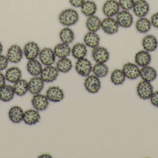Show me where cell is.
Instances as JSON below:
<instances>
[{"mask_svg":"<svg viewBox=\"0 0 158 158\" xmlns=\"http://www.w3.org/2000/svg\"><path fill=\"white\" fill-rule=\"evenodd\" d=\"M80 18L78 12L74 8H66L59 14L58 19L60 24L65 27H70L76 25Z\"/></svg>","mask_w":158,"mask_h":158,"instance_id":"6da1fadb","label":"cell"},{"mask_svg":"<svg viewBox=\"0 0 158 158\" xmlns=\"http://www.w3.org/2000/svg\"><path fill=\"white\" fill-rule=\"evenodd\" d=\"M24 56L23 49L17 44L12 45L8 48L6 52L9 62L13 64H18L22 60Z\"/></svg>","mask_w":158,"mask_h":158,"instance_id":"7a4b0ae2","label":"cell"},{"mask_svg":"<svg viewBox=\"0 0 158 158\" xmlns=\"http://www.w3.org/2000/svg\"><path fill=\"white\" fill-rule=\"evenodd\" d=\"M56 57L53 49L49 47L43 48L39 56V60L45 66H52L56 62Z\"/></svg>","mask_w":158,"mask_h":158,"instance_id":"3957f363","label":"cell"},{"mask_svg":"<svg viewBox=\"0 0 158 158\" xmlns=\"http://www.w3.org/2000/svg\"><path fill=\"white\" fill-rule=\"evenodd\" d=\"M136 92L141 99L148 100L150 99L154 92V87L151 83L143 80L137 85Z\"/></svg>","mask_w":158,"mask_h":158,"instance_id":"277c9868","label":"cell"},{"mask_svg":"<svg viewBox=\"0 0 158 158\" xmlns=\"http://www.w3.org/2000/svg\"><path fill=\"white\" fill-rule=\"evenodd\" d=\"M115 19L119 27L124 28H128L131 27L134 22L132 14L127 10L120 11L116 15Z\"/></svg>","mask_w":158,"mask_h":158,"instance_id":"5b68a950","label":"cell"},{"mask_svg":"<svg viewBox=\"0 0 158 158\" xmlns=\"http://www.w3.org/2000/svg\"><path fill=\"white\" fill-rule=\"evenodd\" d=\"M23 50L24 56L29 60L37 59L41 50L38 43L34 41H29L24 45Z\"/></svg>","mask_w":158,"mask_h":158,"instance_id":"8992f818","label":"cell"},{"mask_svg":"<svg viewBox=\"0 0 158 158\" xmlns=\"http://www.w3.org/2000/svg\"><path fill=\"white\" fill-rule=\"evenodd\" d=\"M119 28L118 24L113 17H106L101 21V29L108 35H113L117 33L118 31Z\"/></svg>","mask_w":158,"mask_h":158,"instance_id":"52a82bcc","label":"cell"},{"mask_svg":"<svg viewBox=\"0 0 158 158\" xmlns=\"http://www.w3.org/2000/svg\"><path fill=\"white\" fill-rule=\"evenodd\" d=\"M75 69L79 75L83 77H86L90 75L93 69V66L91 61L85 58L77 60Z\"/></svg>","mask_w":158,"mask_h":158,"instance_id":"ba28073f","label":"cell"},{"mask_svg":"<svg viewBox=\"0 0 158 158\" xmlns=\"http://www.w3.org/2000/svg\"><path fill=\"white\" fill-rule=\"evenodd\" d=\"M85 78L84 81L85 90L91 94L98 92L101 87V82L99 78L94 75H89Z\"/></svg>","mask_w":158,"mask_h":158,"instance_id":"9c48e42d","label":"cell"},{"mask_svg":"<svg viewBox=\"0 0 158 158\" xmlns=\"http://www.w3.org/2000/svg\"><path fill=\"white\" fill-rule=\"evenodd\" d=\"M120 7L117 0H107L102 6V12L106 17H113L120 11Z\"/></svg>","mask_w":158,"mask_h":158,"instance_id":"30bf717a","label":"cell"},{"mask_svg":"<svg viewBox=\"0 0 158 158\" xmlns=\"http://www.w3.org/2000/svg\"><path fill=\"white\" fill-rule=\"evenodd\" d=\"M92 56L96 63H106L109 59L110 53L106 47L99 45L93 49Z\"/></svg>","mask_w":158,"mask_h":158,"instance_id":"8fae6325","label":"cell"},{"mask_svg":"<svg viewBox=\"0 0 158 158\" xmlns=\"http://www.w3.org/2000/svg\"><path fill=\"white\" fill-rule=\"evenodd\" d=\"M59 72L56 67L47 66L43 69L40 77L44 83H52L58 78Z\"/></svg>","mask_w":158,"mask_h":158,"instance_id":"7c38bea8","label":"cell"},{"mask_svg":"<svg viewBox=\"0 0 158 158\" xmlns=\"http://www.w3.org/2000/svg\"><path fill=\"white\" fill-rule=\"evenodd\" d=\"M134 14L139 18L147 15L150 10L149 3L146 0H136L132 8Z\"/></svg>","mask_w":158,"mask_h":158,"instance_id":"4fadbf2b","label":"cell"},{"mask_svg":"<svg viewBox=\"0 0 158 158\" xmlns=\"http://www.w3.org/2000/svg\"><path fill=\"white\" fill-rule=\"evenodd\" d=\"M31 103L34 109L39 111L46 110L49 105V101L46 95L40 93L34 95Z\"/></svg>","mask_w":158,"mask_h":158,"instance_id":"5bb4252c","label":"cell"},{"mask_svg":"<svg viewBox=\"0 0 158 158\" xmlns=\"http://www.w3.org/2000/svg\"><path fill=\"white\" fill-rule=\"evenodd\" d=\"M46 96L49 101L57 103L62 101L64 98V91L58 86L49 87L46 92Z\"/></svg>","mask_w":158,"mask_h":158,"instance_id":"9a60e30c","label":"cell"},{"mask_svg":"<svg viewBox=\"0 0 158 158\" xmlns=\"http://www.w3.org/2000/svg\"><path fill=\"white\" fill-rule=\"evenodd\" d=\"M122 70L126 78L129 79H136L140 77V69L136 64L131 62L125 63Z\"/></svg>","mask_w":158,"mask_h":158,"instance_id":"2e32d148","label":"cell"},{"mask_svg":"<svg viewBox=\"0 0 158 158\" xmlns=\"http://www.w3.org/2000/svg\"><path fill=\"white\" fill-rule=\"evenodd\" d=\"M44 82L40 76L33 77L28 81V91L31 94H38L44 88Z\"/></svg>","mask_w":158,"mask_h":158,"instance_id":"e0dca14e","label":"cell"},{"mask_svg":"<svg viewBox=\"0 0 158 158\" xmlns=\"http://www.w3.org/2000/svg\"><path fill=\"white\" fill-rule=\"evenodd\" d=\"M152 57L150 53L144 50L137 52L135 56V64L141 67L149 66Z\"/></svg>","mask_w":158,"mask_h":158,"instance_id":"ac0fdd59","label":"cell"},{"mask_svg":"<svg viewBox=\"0 0 158 158\" xmlns=\"http://www.w3.org/2000/svg\"><path fill=\"white\" fill-rule=\"evenodd\" d=\"M26 68L29 74L32 77L40 76L43 69L40 61L37 59L28 60Z\"/></svg>","mask_w":158,"mask_h":158,"instance_id":"d6986e66","label":"cell"},{"mask_svg":"<svg viewBox=\"0 0 158 158\" xmlns=\"http://www.w3.org/2000/svg\"><path fill=\"white\" fill-rule=\"evenodd\" d=\"M40 115L38 110L30 109L24 112L23 121L27 125H33L40 122Z\"/></svg>","mask_w":158,"mask_h":158,"instance_id":"ffe728a7","label":"cell"},{"mask_svg":"<svg viewBox=\"0 0 158 158\" xmlns=\"http://www.w3.org/2000/svg\"><path fill=\"white\" fill-rule=\"evenodd\" d=\"M142 45L144 50L148 52L156 51L158 46V41L156 37L152 34L146 35L142 41Z\"/></svg>","mask_w":158,"mask_h":158,"instance_id":"44dd1931","label":"cell"},{"mask_svg":"<svg viewBox=\"0 0 158 158\" xmlns=\"http://www.w3.org/2000/svg\"><path fill=\"white\" fill-rule=\"evenodd\" d=\"M140 77L143 80L151 83L156 79L157 73L153 67L146 66L140 69Z\"/></svg>","mask_w":158,"mask_h":158,"instance_id":"7402d4cb","label":"cell"},{"mask_svg":"<svg viewBox=\"0 0 158 158\" xmlns=\"http://www.w3.org/2000/svg\"><path fill=\"white\" fill-rule=\"evenodd\" d=\"M5 76L6 81L15 83L21 79L22 71L18 67H11L6 70Z\"/></svg>","mask_w":158,"mask_h":158,"instance_id":"603a6c76","label":"cell"},{"mask_svg":"<svg viewBox=\"0 0 158 158\" xmlns=\"http://www.w3.org/2000/svg\"><path fill=\"white\" fill-rule=\"evenodd\" d=\"M83 41L87 47L93 49L99 46L100 38L97 32L88 31L84 37Z\"/></svg>","mask_w":158,"mask_h":158,"instance_id":"cb8c5ba5","label":"cell"},{"mask_svg":"<svg viewBox=\"0 0 158 158\" xmlns=\"http://www.w3.org/2000/svg\"><path fill=\"white\" fill-rule=\"evenodd\" d=\"M24 112L20 107L15 105L12 107L8 111L9 120L14 123H19L23 120Z\"/></svg>","mask_w":158,"mask_h":158,"instance_id":"d4e9b609","label":"cell"},{"mask_svg":"<svg viewBox=\"0 0 158 158\" xmlns=\"http://www.w3.org/2000/svg\"><path fill=\"white\" fill-rule=\"evenodd\" d=\"M87 53V46L83 43H77L71 48V54L77 60L85 58Z\"/></svg>","mask_w":158,"mask_h":158,"instance_id":"484cf974","label":"cell"},{"mask_svg":"<svg viewBox=\"0 0 158 158\" xmlns=\"http://www.w3.org/2000/svg\"><path fill=\"white\" fill-rule=\"evenodd\" d=\"M102 20L98 16L94 15L88 17L85 21V26L88 31L97 32L101 29Z\"/></svg>","mask_w":158,"mask_h":158,"instance_id":"4316f807","label":"cell"},{"mask_svg":"<svg viewBox=\"0 0 158 158\" xmlns=\"http://www.w3.org/2000/svg\"><path fill=\"white\" fill-rule=\"evenodd\" d=\"M14 87L10 84H6L0 89V100L3 102L12 101L15 97Z\"/></svg>","mask_w":158,"mask_h":158,"instance_id":"83f0119b","label":"cell"},{"mask_svg":"<svg viewBox=\"0 0 158 158\" xmlns=\"http://www.w3.org/2000/svg\"><path fill=\"white\" fill-rule=\"evenodd\" d=\"M53 50L56 57L61 58L69 56L71 54V48L69 44L61 42L55 46Z\"/></svg>","mask_w":158,"mask_h":158,"instance_id":"f1b7e54d","label":"cell"},{"mask_svg":"<svg viewBox=\"0 0 158 158\" xmlns=\"http://www.w3.org/2000/svg\"><path fill=\"white\" fill-rule=\"evenodd\" d=\"M81 9L82 14L88 17L95 15L97 11L98 6L94 1L87 0L85 1L81 6Z\"/></svg>","mask_w":158,"mask_h":158,"instance_id":"f546056e","label":"cell"},{"mask_svg":"<svg viewBox=\"0 0 158 158\" xmlns=\"http://www.w3.org/2000/svg\"><path fill=\"white\" fill-rule=\"evenodd\" d=\"M152 28L150 19L146 17L139 18L135 23V28L137 32L140 33H147Z\"/></svg>","mask_w":158,"mask_h":158,"instance_id":"4dcf8cb0","label":"cell"},{"mask_svg":"<svg viewBox=\"0 0 158 158\" xmlns=\"http://www.w3.org/2000/svg\"><path fill=\"white\" fill-rule=\"evenodd\" d=\"M59 38L62 42L64 43H71L75 39V34L70 27H64L59 32Z\"/></svg>","mask_w":158,"mask_h":158,"instance_id":"1f68e13d","label":"cell"},{"mask_svg":"<svg viewBox=\"0 0 158 158\" xmlns=\"http://www.w3.org/2000/svg\"><path fill=\"white\" fill-rule=\"evenodd\" d=\"M13 87L17 96H24L28 92V82L27 80L21 79L14 83Z\"/></svg>","mask_w":158,"mask_h":158,"instance_id":"d6a6232c","label":"cell"},{"mask_svg":"<svg viewBox=\"0 0 158 158\" xmlns=\"http://www.w3.org/2000/svg\"><path fill=\"white\" fill-rule=\"evenodd\" d=\"M56 68L59 72L66 73L71 70L73 67L72 61L67 58H59L56 63Z\"/></svg>","mask_w":158,"mask_h":158,"instance_id":"836d02e7","label":"cell"},{"mask_svg":"<svg viewBox=\"0 0 158 158\" xmlns=\"http://www.w3.org/2000/svg\"><path fill=\"white\" fill-rule=\"evenodd\" d=\"M109 68L105 63H96L93 66L94 75L100 78L106 77L109 73Z\"/></svg>","mask_w":158,"mask_h":158,"instance_id":"e575fe53","label":"cell"},{"mask_svg":"<svg viewBox=\"0 0 158 158\" xmlns=\"http://www.w3.org/2000/svg\"><path fill=\"white\" fill-rule=\"evenodd\" d=\"M110 80L112 83L115 85H120L122 84L126 79V77L122 70H114L110 75Z\"/></svg>","mask_w":158,"mask_h":158,"instance_id":"d590c367","label":"cell"},{"mask_svg":"<svg viewBox=\"0 0 158 158\" xmlns=\"http://www.w3.org/2000/svg\"><path fill=\"white\" fill-rule=\"evenodd\" d=\"M134 0H118L119 5L122 10L130 11L132 9L134 5Z\"/></svg>","mask_w":158,"mask_h":158,"instance_id":"8d00e7d4","label":"cell"},{"mask_svg":"<svg viewBox=\"0 0 158 158\" xmlns=\"http://www.w3.org/2000/svg\"><path fill=\"white\" fill-rule=\"evenodd\" d=\"M9 61L6 56L0 55V71H3L7 68Z\"/></svg>","mask_w":158,"mask_h":158,"instance_id":"74e56055","label":"cell"},{"mask_svg":"<svg viewBox=\"0 0 158 158\" xmlns=\"http://www.w3.org/2000/svg\"><path fill=\"white\" fill-rule=\"evenodd\" d=\"M150 99L151 104L154 106L158 108V91L153 92Z\"/></svg>","mask_w":158,"mask_h":158,"instance_id":"f35d334b","label":"cell"},{"mask_svg":"<svg viewBox=\"0 0 158 158\" xmlns=\"http://www.w3.org/2000/svg\"><path fill=\"white\" fill-rule=\"evenodd\" d=\"M69 3L72 6L76 8L81 7L85 0H69Z\"/></svg>","mask_w":158,"mask_h":158,"instance_id":"ab89813d","label":"cell"},{"mask_svg":"<svg viewBox=\"0 0 158 158\" xmlns=\"http://www.w3.org/2000/svg\"><path fill=\"white\" fill-rule=\"evenodd\" d=\"M151 25L154 28H158V12L152 15L150 19Z\"/></svg>","mask_w":158,"mask_h":158,"instance_id":"60d3db41","label":"cell"},{"mask_svg":"<svg viewBox=\"0 0 158 158\" xmlns=\"http://www.w3.org/2000/svg\"><path fill=\"white\" fill-rule=\"evenodd\" d=\"M6 81L5 74H4L2 71H0V89L6 84Z\"/></svg>","mask_w":158,"mask_h":158,"instance_id":"b9f144b4","label":"cell"},{"mask_svg":"<svg viewBox=\"0 0 158 158\" xmlns=\"http://www.w3.org/2000/svg\"><path fill=\"white\" fill-rule=\"evenodd\" d=\"M39 158H52V156L51 155L45 154L41 155V156H40L39 157Z\"/></svg>","mask_w":158,"mask_h":158,"instance_id":"7bdbcfd3","label":"cell"},{"mask_svg":"<svg viewBox=\"0 0 158 158\" xmlns=\"http://www.w3.org/2000/svg\"><path fill=\"white\" fill-rule=\"evenodd\" d=\"M3 45L2 43L0 41V55L2 54L3 51Z\"/></svg>","mask_w":158,"mask_h":158,"instance_id":"ee69618b","label":"cell"}]
</instances>
